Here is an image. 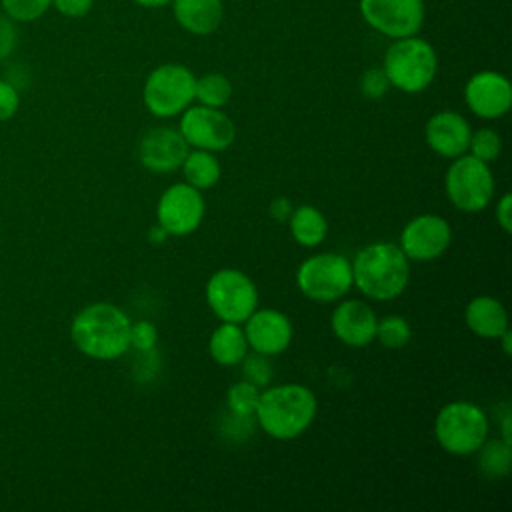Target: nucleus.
<instances>
[{
	"label": "nucleus",
	"instance_id": "obj_1",
	"mask_svg": "<svg viewBox=\"0 0 512 512\" xmlns=\"http://www.w3.org/2000/svg\"><path fill=\"white\" fill-rule=\"evenodd\" d=\"M128 314L112 302H92L84 306L70 324L74 346L88 358L110 362L130 350Z\"/></svg>",
	"mask_w": 512,
	"mask_h": 512
},
{
	"label": "nucleus",
	"instance_id": "obj_2",
	"mask_svg": "<svg viewBox=\"0 0 512 512\" xmlns=\"http://www.w3.org/2000/svg\"><path fill=\"white\" fill-rule=\"evenodd\" d=\"M318 412L316 394L298 382L264 386L258 396L254 420L274 440H294L314 422Z\"/></svg>",
	"mask_w": 512,
	"mask_h": 512
},
{
	"label": "nucleus",
	"instance_id": "obj_3",
	"mask_svg": "<svg viewBox=\"0 0 512 512\" xmlns=\"http://www.w3.org/2000/svg\"><path fill=\"white\" fill-rule=\"evenodd\" d=\"M350 264L352 286L376 302L398 298L410 282V260L394 242H370L356 252Z\"/></svg>",
	"mask_w": 512,
	"mask_h": 512
},
{
	"label": "nucleus",
	"instance_id": "obj_4",
	"mask_svg": "<svg viewBox=\"0 0 512 512\" xmlns=\"http://www.w3.org/2000/svg\"><path fill=\"white\" fill-rule=\"evenodd\" d=\"M382 70L392 88L406 94H418L436 78L438 56L432 44L416 34L396 38L384 54Z\"/></svg>",
	"mask_w": 512,
	"mask_h": 512
},
{
	"label": "nucleus",
	"instance_id": "obj_5",
	"mask_svg": "<svg viewBox=\"0 0 512 512\" xmlns=\"http://www.w3.org/2000/svg\"><path fill=\"white\" fill-rule=\"evenodd\" d=\"M490 422L486 412L468 400L444 404L434 418V436L440 448L452 456H470L488 438Z\"/></svg>",
	"mask_w": 512,
	"mask_h": 512
},
{
	"label": "nucleus",
	"instance_id": "obj_6",
	"mask_svg": "<svg viewBox=\"0 0 512 512\" xmlns=\"http://www.w3.org/2000/svg\"><path fill=\"white\" fill-rule=\"evenodd\" d=\"M496 180L490 164L464 152L452 158L444 174L446 198L460 212H482L494 198Z\"/></svg>",
	"mask_w": 512,
	"mask_h": 512
},
{
	"label": "nucleus",
	"instance_id": "obj_7",
	"mask_svg": "<svg viewBox=\"0 0 512 512\" xmlns=\"http://www.w3.org/2000/svg\"><path fill=\"white\" fill-rule=\"evenodd\" d=\"M196 76L184 64H162L144 80L142 98L148 112L156 118L182 114L194 102Z\"/></svg>",
	"mask_w": 512,
	"mask_h": 512
},
{
	"label": "nucleus",
	"instance_id": "obj_8",
	"mask_svg": "<svg viewBox=\"0 0 512 512\" xmlns=\"http://www.w3.org/2000/svg\"><path fill=\"white\" fill-rule=\"evenodd\" d=\"M204 294L208 308L220 322L242 324L258 308V288L254 280L238 268L212 272Z\"/></svg>",
	"mask_w": 512,
	"mask_h": 512
},
{
	"label": "nucleus",
	"instance_id": "obj_9",
	"mask_svg": "<svg viewBox=\"0 0 512 512\" xmlns=\"http://www.w3.org/2000/svg\"><path fill=\"white\" fill-rule=\"evenodd\" d=\"M298 290L314 302H336L352 288V264L336 252L308 256L296 270Z\"/></svg>",
	"mask_w": 512,
	"mask_h": 512
},
{
	"label": "nucleus",
	"instance_id": "obj_10",
	"mask_svg": "<svg viewBox=\"0 0 512 512\" xmlns=\"http://www.w3.org/2000/svg\"><path fill=\"white\" fill-rule=\"evenodd\" d=\"M206 214V200L202 190L188 182L170 184L158 198L156 222L170 236H188L198 230Z\"/></svg>",
	"mask_w": 512,
	"mask_h": 512
},
{
	"label": "nucleus",
	"instance_id": "obj_11",
	"mask_svg": "<svg viewBox=\"0 0 512 512\" xmlns=\"http://www.w3.org/2000/svg\"><path fill=\"white\" fill-rule=\"evenodd\" d=\"M178 132L186 140L190 148L220 152L230 148V144L236 138V126L230 120L228 114L222 112V108H210V106H188L180 114Z\"/></svg>",
	"mask_w": 512,
	"mask_h": 512
},
{
	"label": "nucleus",
	"instance_id": "obj_12",
	"mask_svg": "<svg viewBox=\"0 0 512 512\" xmlns=\"http://www.w3.org/2000/svg\"><path fill=\"white\" fill-rule=\"evenodd\" d=\"M452 242V228L440 214H418L400 230L398 246L410 262H432L440 258Z\"/></svg>",
	"mask_w": 512,
	"mask_h": 512
},
{
	"label": "nucleus",
	"instance_id": "obj_13",
	"mask_svg": "<svg viewBox=\"0 0 512 512\" xmlns=\"http://www.w3.org/2000/svg\"><path fill=\"white\" fill-rule=\"evenodd\" d=\"M364 22L388 38L414 36L424 24V0H360Z\"/></svg>",
	"mask_w": 512,
	"mask_h": 512
},
{
	"label": "nucleus",
	"instance_id": "obj_14",
	"mask_svg": "<svg viewBox=\"0 0 512 512\" xmlns=\"http://www.w3.org/2000/svg\"><path fill=\"white\" fill-rule=\"evenodd\" d=\"M468 110L482 120H498L512 106L510 80L494 70H482L468 78L464 86Z\"/></svg>",
	"mask_w": 512,
	"mask_h": 512
},
{
	"label": "nucleus",
	"instance_id": "obj_15",
	"mask_svg": "<svg viewBox=\"0 0 512 512\" xmlns=\"http://www.w3.org/2000/svg\"><path fill=\"white\" fill-rule=\"evenodd\" d=\"M242 324L248 348L264 356L282 354L294 336L290 318L276 308H256Z\"/></svg>",
	"mask_w": 512,
	"mask_h": 512
},
{
	"label": "nucleus",
	"instance_id": "obj_16",
	"mask_svg": "<svg viewBox=\"0 0 512 512\" xmlns=\"http://www.w3.org/2000/svg\"><path fill=\"white\" fill-rule=\"evenodd\" d=\"M190 146L178 132V128L158 126L150 128L138 144L140 164L156 174H168L180 168Z\"/></svg>",
	"mask_w": 512,
	"mask_h": 512
},
{
	"label": "nucleus",
	"instance_id": "obj_17",
	"mask_svg": "<svg viewBox=\"0 0 512 512\" xmlns=\"http://www.w3.org/2000/svg\"><path fill=\"white\" fill-rule=\"evenodd\" d=\"M378 316L368 302L348 298L336 304L330 316L332 334L350 348H364L376 338Z\"/></svg>",
	"mask_w": 512,
	"mask_h": 512
},
{
	"label": "nucleus",
	"instance_id": "obj_18",
	"mask_svg": "<svg viewBox=\"0 0 512 512\" xmlns=\"http://www.w3.org/2000/svg\"><path fill=\"white\" fill-rule=\"evenodd\" d=\"M470 134V122L454 110H440L432 114L424 126V140L428 148L448 160L468 152Z\"/></svg>",
	"mask_w": 512,
	"mask_h": 512
},
{
	"label": "nucleus",
	"instance_id": "obj_19",
	"mask_svg": "<svg viewBox=\"0 0 512 512\" xmlns=\"http://www.w3.org/2000/svg\"><path fill=\"white\" fill-rule=\"evenodd\" d=\"M464 322L468 330L484 340H496L508 326L504 304L488 294L474 296L464 308Z\"/></svg>",
	"mask_w": 512,
	"mask_h": 512
},
{
	"label": "nucleus",
	"instance_id": "obj_20",
	"mask_svg": "<svg viewBox=\"0 0 512 512\" xmlns=\"http://www.w3.org/2000/svg\"><path fill=\"white\" fill-rule=\"evenodd\" d=\"M176 22L190 34H212L224 18L222 0H172Z\"/></svg>",
	"mask_w": 512,
	"mask_h": 512
},
{
	"label": "nucleus",
	"instance_id": "obj_21",
	"mask_svg": "<svg viewBox=\"0 0 512 512\" xmlns=\"http://www.w3.org/2000/svg\"><path fill=\"white\" fill-rule=\"evenodd\" d=\"M248 350L242 324L220 322L208 336V354L218 366H238Z\"/></svg>",
	"mask_w": 512,
	"mask_h": 512
},
{
	"label": "nucleus",
	"instance_id": "obj_22",
	"mask_svg": "<svg viewBox=\"0 0 512 512\" xmlns=\"http://www.w3.org/2000/svg\"><path fill=\"white\" fill-rule=\"evenodd\" d=\"M288 230L298 246L316 248L326 240L328 220L320 208L312 204H300L294 206L288 218Z\"/></svg>",
	"mask_w": 512,
	"mask_h": 512
},
{
	"label": "nucleus",
	"instance_id": "obj_23",
	"mask_svg": "<svg viewBox=\"0 0 512 512\" xmlns=\"http://www.w3.org/2000/svg\"><path fill=\"white\" fill-rule=\"evenodd\" d=\"M180 170H182L184 182H188L190 186L202 192L214 188L222 176V164L216 158V152L200 150V148L188 150L186 158L180 164Z\"/></svg>",
	"mask_w": 512,
	"mask_h": 512
},
{
	"label": "nucleus",
	"instance_id": "obj_24",
	"mask_svg": "<svg viewBox=\"0 0 512 512\" xmlns=\"http://www.w3.org/2000/svg\"><path fill=\"white\" fill-rule=\"evenodd\" d=\"M508 442L502 438L496 440H484V444L476 450L478 454V468L482 470L484 476L488 478H504L510 472L512 464V452H510Z\"/></svg>",
	"mask_w": 512,
	"mask_h": 512
},
{
	"label": "nucleus",
	"instance_id": "obj_25",
	"mask_svg": "<svg viewBox=\"0 0 512 512\" xmlns=\"http://www.w3.org/2000/svg\"><path fill=\"white\" fill-rule=\"evenodd\" d=\"M230 96H232V84L224 74L208 72L196 78L194 100H198V104L210 106V108H224L230 102Z\"/></svg>",
	"mask_w": 512,
	"mask_h": 512
},
{
	"label": "nucleus",
	"instance_id": "obj_26",
	"mask_svg": "<svg viewBox=\"0 0 512 512\" xmlns=\"http://www.w3.org/2000/svg\"><path fill=\"white\" fill-rule=\"evenodd\" d=\"M410 338H412V326L404 316L388 314L384 318H378L374 340H378L384 348L400 350L410 342Z\"/></svg>",
	"mask_w": 512,
	"mask_h": 512
},
{
	"label": "nucleus",
	"instance_id": "obj_27",
	"mask_svg": "<svg viewBox=\"0 0 512 512\" xmlns=\"http://www.w3.org/2000/svg\"><path fill=\"white\" fill-rule=\"evenodd\" d=\"M468 154L474 158L490 164L500 158L502 154V138L494 128H478L472 130L470 142H468Z\"/></svg>",
	"mask_w": 512,
	"mask_h": 512
},
{
	"label": "nucleus",
	"instance_id": "obj_28",
	"mask_svg": "<svg viewBox=\"0 0 512 512\" xmlns=\"http://www.w3.org/2000/svg\"><path fill=\"white\" fill-rule=\"evenodd\" d=\"M260 388L248 380H240L232 384L226 392V408L234 414H244V416H254L256 404H258Z\"/></svg>",
	"mask_w": 512,
	"mask_h": 512
},
{
	"label": "nucleus",
	"instance_id": "obj_29",
	"mask_svg": "<svg viewBox=\"0 0 512 512\" xmlns=\"http://www.w3.org/2000/svg\"><path fill=\"white\" fill-rule=\"evenodd\" d=\"M4 12L20 22H30L42 16L52 0H0Z\"/></svg>",
	"mask_w": 512,
	"mask_h": 512
},
{
	"label": "nucleus",
	"instance_id": "obj_30",
	"mask_svg": "<svg viewBox=\"0 0 512 512\" xmlns=\"http://www.w3.org/2000/svg\"><path fill=\"white\" fill-rule=\"evenodd\" d=\"M268 358L270 356H264L258 352H254L250 356L246 354L242 360L244 362V380L256 384L258 388L268 386L272 380V366H270Z\"/></svg>",
	"mask_w": 512,
	"mask_h": 512
},
{
	"label": "nucleus",
	"instance_id": "obj_31",
	"mask_svg": "<svg viewBox=\"0 0 512 512\" xmlns=\"http://www.w3.org/2000/svg\"><path fill=\"white\" fill-rule=\"evenodd\" d=\"M158 344V328L150 320H138L130 324V348L140 354L152 352Z\"/></svg>",
	"mask_w": 512,
	"mask_h": 512
},
{
	"label": "nucleus",
	"instance_id": "obj_32",
	"mask_svg": "<svg viewBox=\"0 0 512 512\" xmlns=\"http://www.w3.org/2000/svg\"><path fill=\"white\" fill-rule=\"evenodd\" d=\"M360 90L366 98H372V100L382 98L390 90V82H388L384 70L382 68L366 70L360 78Z\"/></svg>",
	"mask_w": 512,
	"mask_h": 512
},
{
	"label": "nucleus",
	"instance_id": "obj_33",
	"mask_svg": "<svg viewBox=\"0 0 512 512\" xmlns=\"http://www.w3.org/2000/svg\"><path fill=\"white\" fill-rule=\"evenodd\" d=\"M252 422L254 416H244V414H234L228 410V414L222 420V430L226 438L232 440H244L252 432Z\"/></svg>",
	"mask_w": 512,
	"mask_h": 512
},
{
	"label": "nucleus",
	"instance_id": "obj_34",
	"mask_svg": "<svg viewBox=\"0 0 512 512\" xmlns=\"http://www.w3.org/2000/svg\"><path fill=\"white\" fill-rule=\"evenodd\" d=\"M18 106H20L18 90L8 80H0V122L12 118Z\"/></svg>",
	"mask_w": 512,
	"mask_h": 512
},
{
	"label": "nucleus",
	"instance_id": "obj_35",
	"mask_svg": "<svg viewBox=\"0 0 512 512\" xmlns=\"http://www.w3.org/2000/svg\"><path fill=\"white\" fill-rule=\"evenodd\" d=\"M92 2L94 0H52L56 10L70 18H80V16L88 14L92 8Z\"/></svg>",
	"mask_w": 512,
	"mask_h": 512
},
{
	"label": "nucleus",
	"instance_id": "obj_36",
	"mask_svg": "<svg viewBox=\"0 0 512 512\" xmlns=\"http://www.w3.org/2000/svg\"><path fill=\"white\" fill-rule=\"evenodd\" d=\"M496 222L502 228V232H512V196L506 192L496 202Z\"/></svg>",
	"mask_w": 512,
	"mask_h": 512
},
{
	"label": "nucleus",
	"instance_id": "obj_37",
	"mask_svg": "<svg viewBox=\"0 0 512 512\" xmlns=\"http://www.w3.org/2000/svg\"><path fill=\"white\" fill-rule=\"evenodd\" d=\"M292 210H294V204H292V200L286 198V196L274 198V200L270 202V206H268V214H270L272 220H276V222H288Z\"/></svg>",
	"mask_w": 512,
	"mask_h": 512
},
{
	"label": "nucleus",
	"instance_id": "obj_38",
	"mask_svg": "<svg viewBox=\"0 0 512 512\" xmlns=\"http://www.w3.org/2000/svg\"><path fill=\"white\" fill-rule=\"evenodd\" d=\"M16 44V30L10 20L0 18V58L8 56Z\"/></svg>",
	"mask_w": 512,
	"mask_h": 512
},
{
	"label": "nucleus",
	"instance_id": "obj_39",
	"mask_svg": "<svg viewBox=\"0 0 512 512\" xmlns=\"http://www.w3.org/2000/svg\"><path fill=\"white\" fill-rule=\"evenodd\" d=\"M168 236H170V234H168L158 222L148 230V240H150L152 244H162V242H166Z\"/></svg>",
	"mask_w": 512,
	"mask_h": 512
},
{
	"label": "nucleus",
	"instance_id": "obj_40",
	"mask_svg": "<svg viewBox=\"0 0 512 512\" xmlns=\"http://www.w3.org/2000/svg\"><path fill=\"white\" fill-rule=\"evenodd\" d=\"M500 344H502V352L506 354V356H510V352H512V346H510V340H512V332H510V328H506L498 338H496Z\"/></svg>",
	"mask_w": 512,
	"mask_h": 512
},
{
	"label": "nucleus",
	"instance_id": "obj_41",
	"mask_svg": "<svg viewBox=\"0 0 512 512\" xmlns=\"http://www.w3.org/2000/svg\"><path fill=\"white\" fill-rule=\"evenodd\" d=\"M132 2H136V4H140L144 8H160V6L170 4L172 0H132Z\"/></svg>",
	"mask_w": 512,
	"mask_h": 512
}]
</instances>
